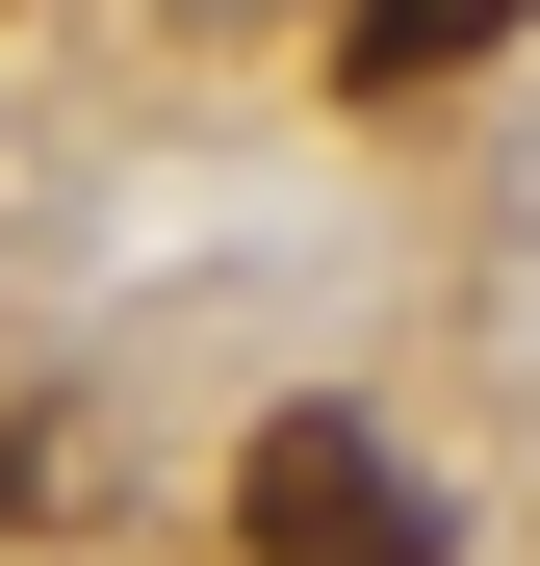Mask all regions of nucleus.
<instances>
[{"label": "nucleus", "mask_w": 540, "mask_h": 566, "mask_svg": "<svg viewBox=\"0 0 540 566\" xmlns=\"http://www.w3.org/2000/svg\"><path fill=\"white\" fill-rule=\"evenodd\" d=\"M232 566H437V490L360 412H257L232 438Z\"/></svg>", "instance_id": "f257e3e1"}, {"label": "nucleus", "mask_w": 540, "mask_h": 566, "mask_svg": "<svg viewBox=\"0 0 540 566\" xmlns=\"http://www.w3.org/2000/svg\"><path fill=\"white\" fill-rule=\"evenodd\" d=\"M540 27V0H360V27H335V77H360V104H437V77H489Z\"/></svg>", "instance_id": "f03ea898"}]
</instances>
